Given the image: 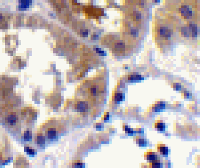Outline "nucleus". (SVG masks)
<instances>
[{
    "label": "nucleus",
    "mask_w": 200,
    "mask_h": 168,
    "mask_svg": "<svg viewBox=\"0 0 200 168\" xmlns=\"http://www.w3.org/2000/svg\"><path fill=\"white\" fill-rule=\"evenodd\" d=\"M138 142L140 146H143L146 144V142L144 139H139L138 140Z\"/></svg>",
    "instance_id": "14"
},
{
    "label": "nucleus",
    "mask_w": 200,
    "mask_h": 168,
    "mask_svg": "<svg viewBox=\"0 0 200 168\" xmlns=\"http://www.w3.org/2000/svg\"><path fill=\"white\" fill-rule=\"evenodd\" d=\"M164 108V104L163 102H158L157 104H156L154 106V111H159L160 109H162Z\"/></svg>",
    "instance_id": "5"
},
{
    "label": "nucleus",
    "mask_w": 200,
    "mask_h": 168,
    "mask_svg": "<svg viewBox=\"0 0 200 168\" xmlns=\"http://www.w3.org/2000/svg\"><path fill=\"white\" fill-rule=\"evenodd\" d=\"M1 18H2V15H1V14H0V19H1Z\"/></svg>",
    "instance_id": "18"
},
{
    "label": "nucleus",
    "mask_w": 200,
    "mask_h": 168,
    "mask_svg": "<svg viewBox=\"0 0 200 168\" xmlns=\"http://www.w3.org/2000/svg\"><path fill=\"white\" fill-rule=\"evenodd\" d=\"M105 119H108V118H109V114H108V113H107V115H105Z\"/></svg>",
    "instance_id": "17"
},
{
    "label": "nucleus",
    "mask_w": 200,
    "mask_h": 168,
    "mask_svg": "<svg viewBox=\"0 0 200 168\" xmlns=\"http://www.w3.org/2000/svg\"><path fill=\"white\" fill-rule=\"evenodd\" d=\"M56 136V131L54 128H49L48 131V136L50 139L54 138Z\"/></svg>",
    "instance_id": "4"
},
{
    "label": "nucleus",
    "mask_w": 200,
    "mask_h": 168,
    "mask_svg": "<svg viewBox=\"0 0 200 168\" xmlns=\"http://www.w3.org/2000/svg\"><path fill=\"white\" fill-rule=\"evenodd\" d=\"M185 97H188V96H190V94H189L188 92H187V93H185Z\"/></svg>",
    "instance_id": "16"
},
{
    "label": "nucleus",
    "mask_w": 200,
    "mask_h": 168,
    "mask_svg": "<svg viewBox=\"0 0 200 168\" xmlns=\"http://www.w3.org/2000/svg\"><path fill=\"white\" fill-rule=\"evenodd\" d=\"M25 151H26L27 153L29 154V155H33V154L35 153L33 149H32L31 148L29 147H27L25 148Z\"/></svg>",
    "instance_id": "13"
},
{
    "label": "nucleus",
    "mask_w": 200,
    "mask_h": 168,
    "mask_svg": "<svg viewBox=\"0 0 200 168\" xmlns=\"http://www.w3.org/2000/svg\"><path fill=\"white\" fill-rule=\"evenodd\" d=\"M142 79V76L141 75H129L128 76V79L130 80H140Z\"/></svg>",
    "instance_id": "6"
},
{
    "label": "nucleus",
    "mask_w": 200,
    "mask_h": 168,
    "mask_svg": "<svg viewBox=\"0 0 200 168\" xmlns=\"http://www.w3.org/2000/svg\"><path fill=\"white\" fill-rule=\"evenodd\" d=\"M124 130L126 131V132L129 134H132L133 132V131L130 128H129L128 126H124Z\"/></svg>",
    "instance_id": "15"
},
{
    "label": "nucleus",
    "mask_w": 200,
    "mask_h": 168,
    "mask_svg": "<svg viewBox=\"0 0 200 168\" xmlns=\"http://www.w3.org/2000/svg\"><path fill=\"white\" fill-rule=\"evenodd\" d=\"M145 157H146V159L149 161H154L155 160H157V156L154 152H147L146 153Z\"/></svg>",
    "instance_id": "3"
},
{
    "label": "nucleus",
    "mask_w": 200,
    "mask_h": 168,
    "mask_svg": "<svg viewBox=\"0 0 200 168\" xmlns=\"http://www.w3.org/2000/svg\"><path fill=\"white\" fill-rule=\"evenodd\" d=\"M75 109L78 111L83 112L86 111L87 109V104L84 101H79L75 104Z\"/></svg>",
    "instance_id": "1"
},
{
    "label": "nucleus",
    "mask_w": 200,
    "mask_h": 168,
    "mask_svg": "<svg viewBox=\"0 0 200 168\" xmlns=\"http://www.w3.org/2000/svg\"><path fill=\"white\" fill-rule=\"evenodd\" d=\"M151 163V166L153 168H160L161 166V164H160V161L157 160H155L154 161H152Z\"/></svg>",
    "instance_id": "11"
},
{
    "label": "nucleus",
    "mask_w": 200,
    "mask_h": 168,
    "mask_svg": "<svg viewBox=\"0 0 200 168\" xmlns=\"http://www.w3.org/2000/svg\"><path fill=\"white\" fill-rule=\"evenodd\" d=\"M124 94H115L114 95V100L116 101H121L123 99Z\"/></svg>",
    "instance_id": "9"
},
{
    "label": "nucleus",
    "mask_w": 200,
    "mask_h": 168,
    "mask_svg": "<svg viewBox=\"0 0 200 168\" xmlns=\"http://www.w3.org/2000/svg\"><path fill=\"white\" fill-rule=\"evenodd\" d=\"M24 138L25 140H29L31 138V134L29 131H25V133H24Z\"/></svg>",
    "instance_id": "12"
},
{
    "label": "nucleus",
    "mask_w": 200,
    "mask_h": 168,
    "mask_svg": "<svg viewBox=\"0 0 200 168\" xmlns=\"http://www.w3.org/2000/svg\"><path fill=\"white\" fill-rule=\"evenodd\" d=\"M8 121L10 123H14L16 122V117L14 114H10L8 117Z\"/></svg>",
    "instance_id": "10"
},
{
    "label": "nucleus",
    "mask_w": 200,
    "mask_h": 168,
    "mask_svg": "<svg viewBox=\"0 0 200 168\" xmlns=\"http://www.w3.org/2000/svg\"><path fill=\"white\" fill-rule=\"evenodd\" d=\"M36 141L37 142V143L38 144L42 145L44 144L45 139L43 135L40 134V135H38L37 137H36Z\"/></svg>",
    "instance_id": "7"
},
{
    "label": "nucleus",
    "mask_w": 200,
    "mask_h": 168,
    "mask_svg": "<svg viewBox=\"0 0 200 168\" xmlns=\"http://www.w3.org/2000/svg\"><path fill=\"white\" fill-rule=\"evenodd\" d=\"M155 126L159 131H163L165 128V125L163 122H157L155 125Z\"/></svg>",
    "instance_id": "8"
},
{
    "label": "nucleus",
    "mask_w": 200,
    "mask_h": 168,
    "mask_svg": "<svg viewBox=\"0 0 200 168\" xmlns=\"http://www.w3.org/2000/svg\"><path fill=\"white\" fill-rule=\"evenodd\" d=\"M158 151L163 155H167L168 154V148L165 145L160 144L158 146Z\"/></svg>",
    "instance_id": "2"
}]
</instances>
